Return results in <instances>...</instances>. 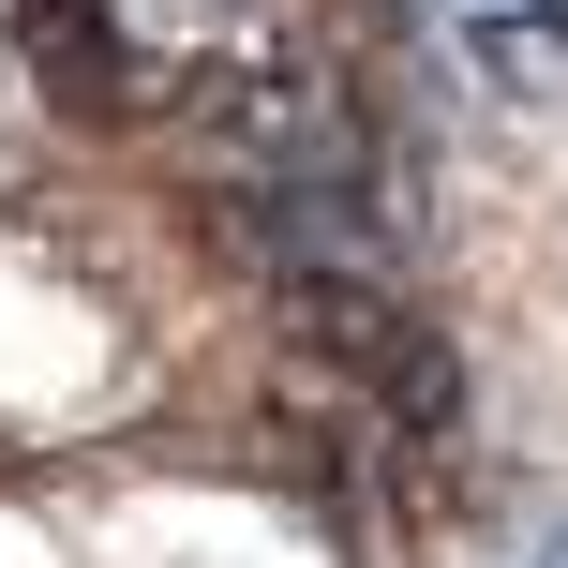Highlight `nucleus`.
<instances>
[{
    "label": "nucleus",
    "instance_id": "7ed1b4c3",
    "mask_svg": "<svg viewBox=\"0 0 568 568\" xmlns=\"http://www.w3.org/2000/svg\"><path fill=\"white\" fill-rule=\"evenodd\" d=\"M434 30H449V60L494 90V105L568 90V0H434Z\"/></svg>",
    "mask_w": 568,
    "mask_h": 568
},
{
    "label": "nucleus",
    "instance_id": "f03ea898",
    "mask_svg": "<svg viewBox=\"0 0 568 568\" xmlns=\"http://www.w3.org/2000/svg\"><path fill=\"white\" fill-rule=\"evenodd\" d=\"M0 45H16L30 75H45V105H75V120H120V105L150 90L105 0H0Z\"/></svg>",
    "mask_w": 568,
    "mask_h": 568
},
{
    "label": "nucleus",
    "instance_id": "20e7f679",
    "mask_svg": "<svg viewBox=\"0 0 568 568\" xmlns=\"http://www.w3.org/2000/svg\"><path fill=\"white\" fill-rule=\"evenodd\" d=\"M524 568H568V524H554V539H539V554H524Z\"/></svg>",
    "mask_w": 568,
    "mask_h": 568
},
{
    "label": "nucleus",
    "instance_id": "f257e3e1",
    "mask_svg": "<svg viewBox=\"0 0 568 568\" xmlns=\"http://www.w3.org/2000/svg\"><path fill=\"white\" fill-rule=\"evenodd\" d=\"M284 314H300V344H314V359H344L404 434H419V449H449V434H464V359L434 344L419 300H389L374 270H284Z\"/></svg>",
    "mask_w": 568,
    "mask_h": 568
}]
</instances>
